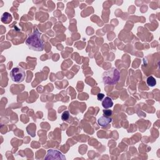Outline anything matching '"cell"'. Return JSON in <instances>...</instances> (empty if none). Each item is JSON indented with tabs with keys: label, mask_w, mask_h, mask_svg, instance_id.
<instances>
[{
	"label": "cell",
	"mask_w": 160,
	"mask_h": 160,
	"mask_svg": "<svg viewBox=\"0 0 160 160\" xmlns=\"http://www.w3.org/2000/svg\"><path fill=\"white\" fill-rule=\"evenodd\" d=\"M26 44L29 47V48L34 51H41L44 49V43L41 40V33L38 30H35L28 38L26 41Z\"/></svg>",
	"instance_id": "cell-1"
},
{
	"label": "cell",
	"mask_w": 160,
	"mask_h": 160,
	"mask_svg": "<svg viewBox=\"0 0 160 160\" xmlns=\"http://www.w3.org/2000/svg\"><path fill=\"white\" fill-rule=\"evenodd\" d=\"M147 82L148 85L149 86H151V87H153V86H155V85H156V79H155V78L152 76H150L147 78Z\"/></svg>",
	"instance_id": "cell-8"
},
{
	"label": "cell",
	"mask_w": 160,
	"mask_h": 160,
	"mask_svg": "<svg viewBox=\"0 0 160 160\" xmlns=\"http://www.w3.org/2000/svg\"><path fill=\"white\" fill-rule=\"evenodd\" d=\"M13 17L10 13H9L8 12H5L3 14V15L1 18V21L4 23V24H8L12 21Z\"/></svg>",
	"instance_id": "cell-7"
},
{
	"label": "cell",
	"mask_w": 160,
	"mask_h": 160,
	"mask_svg": "<svg viewBox=\"0 0 160 160\" xmlns=\"http://www.w3.org/2000/svg\"><path fill=\"white\" fill-rule=\"evenodd\" d=\"M69 117V113L68 111L63 112V113L62 115V119L63 121H67L68 120Z\"/></svg>",
	"instance_id": "cell-9"
},
{
	"label": "cell",
	"mask_w": 160,
	"mask_h": 160,
	"mask_svg": "<svg viewBox=\"0 0 160 160\" xmlns=\"http://www.w3.org/2000/svg\"><path fill=\"white\" fill-rule=\"evenodd\" d=\"M97 98H98V100H102L103 98H105V95L104 94H103V93H99L98 94V95H97Z\"/></svg>",
	"instance_id": "cell-11"
},
{
	"label": "cell",
	"mask_w": 160,
	"mask_h": 160,
	"mask_svg": "<svg viewBox=\"0 0 160 160\" xmlns=\"http://www.w3.org/2000/svg\"><path fill=\"white\" fill-rule=\"evenodd\" d=\"M103 113H104L105 116H110L112 115L113 112L111 110H103Z\"/></svg>",
	"instance_id": "cell-10"
},
{
	"label": "cell",
	"mask_w": 160,
	"mask_h": 160,
	"mask_svg": "<svg viewBox=\"0 0 160 160\" xmlns=\"http://www.w3.org/2000/svg\"><path fill=\"white\" fill-rule=\"evenodd\" d=\"M45 159H66L65 156L58 150L50 149L48 151Z\"/></svg>",
	"instance_id": "cell-4"
},
{
	"label": "cell",
	"mask_w": 160,
	"mask_h": 160,
	"mask_svg": "<svg viewBox=\"0 0 160 160\" xmlns=\"http://www.w3.org/2000/svg\"><path fill=\"white\" fill-rule=\"evenodd\" d=\"M102 105L103 107L105 108V109H108V108H111L113 106V101L112 99L110 97L106 96L104 98V100H103Z\"/></svg>",
	"instance_id": "cell-6"
},
{
	"label": "cell",
	"mask_w": 160,
	"mask_h": 160,
	"mask_svg": "<svg viewBox=\"0 0 160 160\" xmlns=\"http://www.w3.org/2000/svg\"><path fill=\"white\" fill-rule=\"evenodd\" d=\"M9 74H10V77L13 81L16 83L23 81L26 78L25 71L21 67L13 68Z\"/></svg>",
	"instance_id": "cell-3"
},
{
	"label": "cell",
	"mask_w": 160,
	"mask_h": 160,
	"mask_svg": "<svg viewBox=\"0 0 160 160\" xmlns=\"http://www.w3.org/2000/svg\"><path fill=\"white\" fill-rule=\"evenodd\" d=\"M112 121V118L110 116H103L98 120V123L102 127H106L109 125Z\"/></svg>",
	"instance_id": "cell-5"
},
{
	"label": "cell",
	"mask_w": 160,
	"mask_h": 160,
	"mask_svg": "<svg viewBox=\"0 0 160 160\" xmlns=\"http://www.w3.org/2000/svg\"><path fill=\"white\" fill-rule=\"evenodd\" d=\"M120 78V72L115 68H113L104 73L103 75V82L105 84L113 85L118 83Z\"/></svg>",
	"instance_id": "cell-2"
}]
</instances>
